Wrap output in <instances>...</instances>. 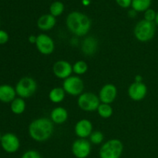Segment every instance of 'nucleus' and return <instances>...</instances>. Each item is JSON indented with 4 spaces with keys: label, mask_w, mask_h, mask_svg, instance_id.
Returning a JSON list of instances; mask_svg holds the SVG:
<instances>
[{
    "label": "nucleus",
    "mask_w": 158,
    "mask_h": 158,
    "mask_svg": "<svg viewBox=\"0 0 158 158\" xmlns=\"http://www.w3.org/2000/svg\"><path fill=\"white\" fill-rule=\"evenodd\" d=\"M98 49V41L95 37L87 36L81 43V51L86 56H92Z\"/></svg>",
    "instance_id": "15"
},
{
    "label": "nucleus",
    "mask_w": 158,
    "mask_h": 158,
    "mask_svg": "<svg viewBox=\"0 0 158 158\" xmlns=\"http://www.w3.org/2000/svg\"><path fill=\"white\" fill-rule=\"evenodd\" d=\"M11 110L14 114L19 115L24 113L26 110V102L23 98H15L13 101L11 102Z\"/></svg>",
    "instance_id": "20"
},
{
    "label": "nucleus",
    "mask_w": 158,
    "mask_h": 158,
    "mask_svg": "<svg viewBox=\"0 0 158 158\" xmlns=\"http://www.w3.org/2000/svg\"><path fill=\"white\" fill-rule=\"evenodd\" d=\"M21 158H42V157L40 153L37 152L36 151L30 150L25 152Z\"/></svg>",
    "instance_id": "27"
},
{
    "label": "nucleus",
    "mask_w": 158,
    "mask_h": 158,
    "mask_svg": "<svg viewBox=\"0 0 158 158\" xmlns=\"http://www.w3.org/2000/svg\"><path fill=\"white\" fill-rule=\"evenodd\" d=\"M1 139H2V136H1V134H0V141H1Z\"/></svg>",
    "instance_id": "35"
},
{
    "label": "nucleus",
    "mask_w": 158,
    "mask_h": 158,
    "mask_svg": "<svg viewBox=\"0 0 158 158\" xmlns=\"http://www.w3.org/2000/svg\"><path fill=\"white\" fill-rule=\"evenodd\" d=\"M63 88L69 95L80 96L83 92L84 83L78 76H70L63 80Z\"/></svg>",
    "instance_id": "7"
},
{
    "label": "nucleus",
    "mask_w": 158,
    "mask_h": 158,
    "mask_svg": "<svg viewBox=\"0 0 158 158\" xmlns=\"http://www.w3.org/2000/svg\"><path fill=\"white\" fill-rule=\"evenodd\" d=\"M98 114L100 116V117L103 119H108L113 115L114 110L113 107L110 106V104H106V103H100L97 109Z\"/></svg>",
    "instance_id": "22"
},
{
    "label": "nucleus",
    "mask_w": 158,
    "mask_h": 158,
    "mask_svg": "<svg viewBox=\"0 0 158 158\" xmlns=\"http://www.w3.org/2000/svg\"><path fill=\"white\" fill-rule=\"evenodd\" d=\"M154 21H155V23L158 26V12H157V15H156V18Z\"/></svg>",
    "instance_id": "34"
},
{
    "label": "nucleus",
    "mask_w": 158,
    "mask_h": 158,
    "mask_svg": "<svg viewBox=\"0 0 158 158\" xmlns=\"http://www.w3.org/2000/svg\"><path fill=\"white\" fill-rule=\"evenodd\" d=\"M16 92L15 88L8 84L0 85V101L11 103L15 99Z\"/></svg>",
    "instance_id": "17"
},
{
    "label": "nucleus",
    "mask_w": 158,
    "mask_h": 158,
    "mask_svg": "<svg viewBox=\"0 0 158 158\" xmlns=\"http://www.w3.org/2000/svg\"><path fill=\"white\" fill-rule=\"evenodd\" d=\"M52 72L57 78L64 80L73 73V66L66 60H58L52 66Z\"/></svg>",
    "instance_id": "11"
},
{
    "label": "nucleus",
    "mask_w": 158,
    "mask_h": 158,
    "mask_svg": "<svg viewBox=\"0 0 158 158\" xmlns=\"http://www.w3.org/2000/svg\"><path fill=\"white\" fill-rule=\"evenodd\" d=\"M128 15H129L131 17H134L136 15V11L134 10V9L131 11H130L129 13H128Z\"/></svg>",
    "instance_id": "32"
},
{
    "label": "nucleus",
    "mask_w": 158,
    "mask_h": 158,
    "mask_svg": "<svg viewBox=\"0 0 158 158\" xmlns=\"http://www.w3.org/2000/svg\"><path fill=\"white\" fill-rule=\"evenodd\" d=\"M88 70V65L83 60L76 62L73 66V72L77 76H81L86 73Z\"/></svg>",
    "instance_id": "23"
},
{
    "label": "nucleus",
    "mask_w": 158,
    "mask_h": 158,
    "mask_svg": "<svg viewBox=\"0 0 158 158\" xmlns=\"http://www.w3.org/2000/svg\"><path fill=\"white\" fill-rule=\"evenodd\" d=\"M36 38H37V36H35V35H29L28 40H29V42L30 43H34V44H35V42H36Z\"/></svg>",
    "instance_id": "30"
},
{
    "label": "nucleus",
    "mask_w": 158,
    "mask_h": 158,
    "mask_svg": "<svg viewBox=\"0 0 158 158\" xmlns=\"http://www.w3.org/2000/svg\"><path fill=\"white\" fill-rule=\"evenodd\" d=\"M35 44L39 52L43 55H50L55 50V43L47 34L41 33L37 35Z\"/></svg>",
    "instance_id": "8"
},
{
    "label": "nucleus",
    "mask_w": 158,
    "mask_h": 158,
    "mask_svg": "<svg viewBox=\"0 0 158 158\" xmlns=\"http://www.w3.org/2000/svg\"><path fill=\"white\" fill-rule=\"evenodd\" d=\"M123 151V143L118 139H111L102 145L99 154L100 158H120Z\"/></svg>",
    "instance_id": "4"
},
{
    "label": "nucleus",
    "mask_w": 158,
    "mask_h": 158,
    "mask_svg": "<svg viewBox=\"0 0 158 158\" xmlns=\"http://www.w3.org/2000/svg\"><path fill=\"white\" fill-rule=\"evenodd\" d=\"M91 143L86 139L79 138L72 145V153L77 158H86L90 154Z\"/></svg>",
    "instance_id": "9"
},
{
    "label": "nucleus",
    "mask_w": 158,
    "mask_h": 158,
    "mask_svg": "<svg viewBox=\"0 0 158 158\" xmlns=\"http://www.w3.org/2000/svg\"><path fill=\"white\" fill-rule=\"evenodd\" d=\"M49 10H50L51 15H53L54 17L59 16L64 11V6H63V4L61 2H54L50 6Z\"/></svg>",
    "instance_id": "24"
},
{
    "label": "nucleus",
    "mask_w": 158,
    "mask_h": 158,
    "mask_svg": "<svg viewBox=\"0 0 158 158\" xmlns=\"http://www.w3.org/2000/svg\"><path fill=\"white\" fill-rule=\"evenodd\" d=\"M68 112L63 106H57L52 110L50 113V120L55 124H63L67 120Z\"/></svg>",
    "instance_id": "16"
},
{
    "label": "nucleus",
    "mask_w": 158,
    "mask_h": 158,
    "mask_svg": "<svg viewBox=\"0 0 158 158\" xmlns=\"http://www.w3.org/2000/svg\"><path fill=\"white\" fill-rule=\"evenodd\" d=\"M75 134L79 138L86 139L89 137L93 132V123L87 119H82L79 120L74 127Z\"/></svg>",
    "instance_id": "14"
},
{
    "label": "nucleus",
    "mask_w": 158,
    "mask_h": 158,
    "mask_svg": "<svg viewBox=\"0 0 158 158\" xmlns=\"http://www.w3.org/2000/svg\"><path fill=\"white\" fill-rule=\"evenodd\" d=\"M66 23L69 32L77 36L86 35L91 28L90 19L80 12L69 13L66 18Z\"/></svg>",
    "instance_id": "2"
},
{
    "label": "nucleus",
    "mask_w": 158,
    "mask_h": 158,
    "mask_svg": "<svg viewBox=\"0 0 158 158\" xmlns=\"http://www.w3.org/2000/svg\"><path fill=\"white\" fill-rule=\"evenodd\" d=\"M117 96V89L112 83H107L103 86L99 93V99L102 103L110 104L116 100Z\"/></svg>",
    "instance_id": "12"
},
{
    "label": "nucleus",
    "mask_w": 158,
    "mask_h": 158,
    "mask_svg": "<svg viewBox=\"0 0 158 158\" xmlns=\"http://www.w3.org/2000/svg\"><path fill=\"white\" fill-rule=\"evenodd\" d=\"M156 32L155 24L154 22L143 19L138 22L134 29L135 38L141 43L150 41L154 37Z\"/></svg>",
    "instance_id": "3"
},
{
    "label": "nucleus",
    "mask_w": 158,
    "mask_h": 158,
    "mask_svg": "<svg viewBox=\"0 0 158 158\" xmlns=\"http://www.w3.org/2000/svg\"><path fill=\"white\" fill-rule=\"evenodd\" d=\"M15 89L16 94L20 98H29L36 92L37 83L32 77H25L19 80Z\"/></svg>",
    "instance_id": "5"
},
{
    "label": "nucleus",
    "mask_w": 158,
    "mask_h": 158,
    "mask_svg": "<svg viewBox=\"0 0 158 158\" xmlns=\"http://www.w3.org/2000/svg\"><path fill=\"white\" fill-rule=\"evenodd\" d=\"M66 96V92L63 87H54L49 91V99L54 103H60L63 101Z\"/></svg>",
    "instance_id": "19"
},
{
    "label": "nucleus",
    "mask_w": 158,
    "mask_h": 158,
    "mask_svg": "<svg viewBox=\"0 0 158 158\" xmlns=\"http://www.w3.org/2000/svg\"><path fill=\"white\" fill-rule=\"evenodd\" d=\"M151 0H132L133 9L136 12H145L150 8Z\"/></svg>",
    "instance_id": "21"
},
{
    "label": "nucleus",
    "mask_w": 158,
    "mask_h": 158,
    "mask_svg": "<svg viewBox=\"0 0 158 158\" xmlns=\"http://www.w3.org/2000/svg\"><path fill=\"white\" fill-rule=\"evenodd\" d=\"M1 146L6 152L12 154L19 149L20 141L15 134L12 133H7L2 136Z\"/></svg>",
    "instance_id": "10"
},
{
    "label": "nucleus",
    "mask_w": 158,
    "mask_h": 158,
    "mask_svg": "<svg viewBox=\"0 0 158 158\" xmlns=\"http://www.w3.org/2000/svg\"><path fill=\"white\" fill-rule=\"evenodd\" d=\"M89 142L94 144H100L103 143V140H104V135L101 131H93L92 134L89 136Z\"/></svg>",
    "instance_id": "25"
},
{
    "label": "nucleus",
    "mask_w": 158,
    "mask_h": 158,
    "mask_svg": "<svg viewBox=\"0 0 158 158\" xmlns=\"http://www.w3.org/2000/svg\"><path fill=\"white\" fill-rule=\"evenodd\" d=\"M54 123L46 117H40L34 120L29 126V135L37 142H44L52 137L54 131Z\"/></svg>",
    "instance_id": "1"
},
{
    "label": "nucleus",
    "mask_w": 158,
    "mask_h": 158,
    "mask_svg": "<svg viewBox=\"0 0 158 158\" xmlns=\"http://www.w3.org/2000/svg\"><path fill=\"white\" fill-rule=\"evenodd\" d=\"M90 2L91 0H83V4L84 5V6H89Z\"/></svg>",
    "instance_id": "33"
},
{
    "label": "nucleus",
    "mask_w": 158,
    "mask_h": 158,
    "mask_svg": "<svg viewBox=\"0 0 158 158\" xmlns=\"http://www.w3.org/2000/svg\"><path fill=\"white\" fill-rule=\"evenodd\" d=\"M156 15H157V12L154 9H148L144 12V19L149 22H154L155 20Z\"/></svg>",
    "instance_id": "26"
},
{
    "label": "nucleus",
    "mask_w": 158,
    "mask_h": 158,
    "mask_svg": "<svg viewBox=\"0 0 158 158\" xmlns=\"http://www.w3.org/2000/svg\"><path fill=\"white\" fill-rule=\"evenodd\" d=\"M9 34L4 30H0V45L6 44L9 41Z\"/></svg>",
    "instance_id": "28"
},
{
    "label": "nucleus",
    "mask_w": 158,
    "mask_h": 158,
    "mask_svg": "<svg viewBox=\"0 0 158 158\" xmlns=\"http://www.w3.org/2000/svg\"><path fill=\"white\" fill-rule=\"evenodd\" d=\"M148 94V87L146 84L141 83L134 82L130 85L128 88V95L131 100L134 101H140L143 100Z\"/></svg>",
    "instance_id": "13"
},
{
    "label": "nucleus",
    "mask_w": 158,
    "mask_h": 158,
    "mask_svg": "<svg viewBox=\"0 0 158 158\" xmlns=\"http://www.w3.org/2000/svg\"><path fill=\"white\" fill-rule=\"evenodd\" d=\"M77 104L82 110L86 112H94L98 109L100 104V100L99 97L96 94L86 92L79 96Z\"/></svg>",
    "instance_id": "6"
},
{
    "label": "nucleus",
    "mask_w": 158,
    "mask_h": 158,
    "mask_svg": "<svg viewBox=\"0 0 158 158\" xmlns=\"http://www.w3.org/2000/svg\"><path fill=\"white\" fill-rule=\"evenodd\" d=\"M56 23V17L51 14H46L39 18L37 21V26L43 31H49L55 26Z\"/></svg>",
    "instance_id": "18"
},
{
    "label": "nucleus",
    "mask_w": 158,
    "mask_h": 158,
    "mask_svg": "<svg viewBox=\"0 0 158 158\" xmlns=\"http://www.w3.org/2000/svg\"><path fill=\"white\" fill-rule=\"evenodd\" d=\"M134 80H135L134 82H136V83H141L142 80H143V77L140 75H137L135 77V78H134Z\"/></svg>",
    "instance_id": "31"
},
{
    "label": "nucleus",
    "mask_w": 158,
    "mask_h": 158,
    "mask_svg": "<svg viewBox=\"0 0 158 158\" xmlns=\"http://www.w3.org/2000/svg\"><path fill=\"white\" fill-rule=\"evenodd\" d=\"M116 2L122 8H128L132 3V0H116Z\"/></svg>",
    "instance_id": "29"
}]
</instances>
